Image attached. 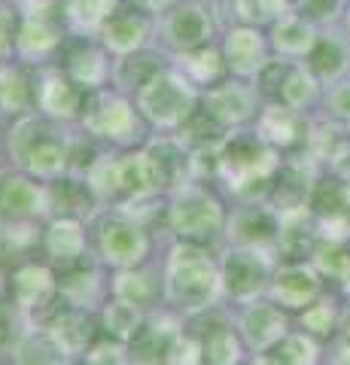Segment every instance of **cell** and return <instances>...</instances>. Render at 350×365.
<instances>
[{
	"label": "cell",
	"mask_w": 350,
	"mask_h": 365,
	"mask_svg": "<svg viewBox=\"0 0 350 365\" xmlns=\"http://www.w3.org/2000/svg\"><path fill=\"white\" fill-rule=\"evenodd\" d=\"M13 49V16L0 9V58H6Z\"/></svg>",
	"instance_id": "obj_44"
},
{
	"label": "cell",
	"mask_w": 350,
	"mask_h": 365,
	"mask_svg": "<svg viewBox=\"0 0 350 365\" xmlns=\"http://www.w3.org/2000/svg\"><path fill=\"white\" fill-rule=\"evenodd\" d=\"M146 235L140 232V225H134L131 220H107L101 225V250L113 265H134L146 256Z\"/></svg>",
	"instance_id": "obj_6"
},
{
	"label": "cell",
	"mask_w": 350,
	"mask_h": 365,
	"mask_svg": "<svg viewBox=\"0 0 350 365\" xmlns=\"http://www.w3.org/2000/svg\"><path fill=\"white\" fill-rule=\"evenodd\" d=\"M31 101V86L19 71L0 73V104L6 110H25Z\"/></svg>",
	"instance_id": "obj_33"
},
{
	"label": "cell",
	"mask_w": 350,
	"mask_h": 365,
	"mask_svg": "<svg viewBox=\"0 0 350 365\" xmlns=\"http://www.w3.org/2000/svg\"><path fill=\"white\" fill-rule=\"evenodd\" d=\"M222 222L220 204L213 201L207 192L189 189L186 195H180V201L171 207V225L177 228L180 237H186L189 244H201L210 235H217V228Z\"/></svg>",
	"instance_id": "obj_3"
},
{
	"label": "cell",
	"mask_w": 350,
	"mask_h": 365,
	"mask_svg": "<svg viewBox=\"0 0 350 365\" xmlns=\"http://www.w3.org/2000/svg\"><path fill=\"white\" fill-rule=\"evenodd\" d=\"M311 210L323 220H347L350 216V180L329 177L311 189Z\"/></svg>",
	"instance_id": "obj_11"
},
{
	"label": "cell",
	"mask_w": 350,
	"mask_h": 365,
	"mask_svg": "<svg viewBox=\"0 0 350 365\" xmlns=\"http://www.w3.org/2000/svg\"><path fill=\"white\" fill-rule=\"evenodd\" d=\"M201 362L205 365H235L238 362V341L232 338V332H210V338L201 347Z\"/></svg>",
	"instance_id": "obj_31"
},
{
	"label": "cell",
	"mask_w": 350,
	"mask_h": 365,
	"mask_svg": "<svg viewBox=\"0 0 350 365\" xmlns=\"http://www.w3.org/2000/svg\"><path fill=\"white\" fill-rule=\"evenodd\" d=\"M344 341H347V347H350V314L344 317Z\"/></svg>",
	"instance_id": "obj_48"
},
{
	"label": "cell",
	"mask_w": 350,
	"mask_h": 365,
	"mask_svg": "<svg viewBox=\"0 0 350 365\" xmlns=\"http://www.w3.org/2000/svg\"><path fill=\"white\" fill-rule=\"evenodd\" d=\"M195 107V98L186 83H180L171 73H155L150 83L140 88V110L159 125L186 122Z\"/></svg>",
	"instance_id": "obj_2"
},
{
	"label": "cell",
	"mask_w": 350,
	"mask_h": 365,
	"mask_svg": "<svg viewBox=\"0 0 350 365\" xmlns=\"http://www.w3.org/2000/svg\"><path fill=\"white\" fill-rule=\"evenodd\" d=\"M4 341H6V323L0 319V344H4Z\"/></svg>",
	"instance_id": "obj_50"
},
{
	"label": "cell",
	"mask_w": 350,
	"mask_h": 365,
	"mask_svg": "<svg viewBox=\"0 0 350 365\" xmlns=\"http://www.w3.org/2000/svg\"><path fill=\"white\" fill-rule=\"evenodd\" d=\"M241 244L247 247H256V244H271L274 237L280 235V225L274 220V213H268L265 207H247L235 216L232 222V232Z\"/></svg>",
	"instance_id": "obj_13"
},
{
	"label": "cell",
	"mask_w": 350,
	"mask_h": 365,
	"mask_svg": "<svg viewBox=\"0 0 350 365\" xmlns=\"http://www.w3.org/2000/svg\"><path fill=\"white\" fill-rule=\"evenodd\" d=\"M143 4H150V6H165V4H171V0H143Z\"/></svg>",
	"instance_id": "obj_49"
},
{
	"label": "cell",
	"mask_w": 350,
	"mask_h": 365,
	"mask_svg": "<svg viewBox=\"0 0 350 365\" xmlns=\"http://www.w3.org/2000/svg\"><path fill=\"white\" fill-rule=\"evenodd\" d=\"M280 6H289V4H304V0H277Z\"/></svg>",
	"instance_id": "obj_51"
},
{
	"label": "cell",
	"mask_w": 350,
	"mask_h": 365,
	"mask_svg": "<svg viewBox=\"0 0 350 365\" xmlns=\"http://www.w3.org/2000/svg\"><path fill=\"white\" fill-rule=\"evenodd\" d=\"M302 323H304V329H311V332H317V335H329L332 332V323H335L332 304H326V302L311 304L308 311H304Z\"/></svg>",
	"instance_id": "obj_40"
},
{
	"label": "cell",
	"mask_w": 350,
	"mask_h": 365,
	"mask_svg": "<svg viewBox=\"0 0 350 365\" xmlns=\"http://www.w3.org/2000/svg\"><path fill=\"white\" fill-rule=\"evenodd\" d=\"M220 58H217V52H210V49H201V52H195L192 55V61H189V67L195 71V76L198 79H213L220 73V64H217Z\"/></svg>",
	"instance_id": "obj_41"
},
{
	"label": "cell",
	"mask_w": 350,
	"mask_h": 365,
	"mask_svg": "<svg viewBox=\"0 0 350 365\" xmlns=\"http://www.w3.org/2000/svg\"><path fill=\"white\" fill-rule=\"evenodd\" d=\"M119 186L131 192V195H143L146 189H153V177H150V165L146 155H128L119 162Z\"/></svg>",
	"instance_id": "obj_30"
},
{
	"label": "cell",
	"mask_w": 350,
	"mask_h": 365,
	"mask_svg": "<svg viewBox=\"0 0 350 365\" xmlns=\"http://www.w3.org/2000/svg\"><path fill=\"white\" fill-rule=\"evenodd\" d=\"M308 177H304V170L296 168V165H289L284 168L277 174V182L271 186V195H274V204H277V210H299L304 198H308Z\"/></svg>",
	"instance_id": "obj_17"
},
{
	"label": "cell",
	"mask_w": 350,
	"mask_h": 365,
	"mask_svg": "<svg viewBox=\"0 0 350 365\" xmlns=\"http://www.w3.org/2000/svg\"><path fill=\"white\" fill-rule=\"evenodd\" d=\"M274 43H277V49L302 55V52H311V46L317 40H314V31L302 19H280L274 28Z\"/></svg>",
	"instance_id": "obj_26"
},
{
	"label": "cell",
	"mask_w": 350,
	"mask_h": 365,
	"mask_svg": "<svg viewBox=\"0 0 350 365\" xmlns=\"http://www.w3.org/2000/svg\"><path fill=\"white\" fill-rule=\"evenodd\" d=\"M244 332L256 347L274 344V341H280L287 332L284 314H280L274 304H253L250 311L244 314Z\"/></svg>",
	"instance_id": "obj_14"
},
{
	"label": "cell",
	"mask_w": 350,
	"mask_h": 365,
	"mask_svg": "<svg viewBox=\"0 0 350 365\" xmlns=\"http://www.w3.org/2000/svg\"><path fill=\"white\" fill-rule=\"evenodd\" d=\"M46 250L55 259L71 262L83 253V232L73 220H58L46 235Z\"/></svg>",
	"instance_id": "obj_22"
},
{
	"label": "cell",
	"mask_w": 350,
	"mask_h": 365,
	"mask_svg": "<svg viewBox=\"0 0 350 365\" xmlns=\"http://www.w3.org/2000/svg\"><path fill=\"white\" fill-rule=\"evenodd\" d=\"M131 110L122 101H104L92 116H88V128L107 137H122L125 131H131Z\"/></svg>",
	"instance_id": "obj_20"
},
{
	"label": "cell",
	"mask_w": 350,
	"mask_h": 365,
	"mask_svg": "<svg viewBox=\"0 0 350 365\" xmlns=\"http://www.w3.org/2000/svg\"><path fill=\"white\" fill-rule=\"evenodd\" d=\"M140 326V314H138V304H131L125 299L113 302L104 307V329L113 338H131Z\"/></svg>",
	"instance_id": "obj_27"
},
{
	"label": "cell",
	"mask_w": 350,
	"mask_h": 365,
	"mask_svg": "<svg viewBox=\"0 0 350 365\" xmlns=\"http://www.w3.org/2000/svg\"><path fill=\"white\" fill-rule=\"evenodd\" d=\"M71 71H73V76L80 79V83L95 86L98 79L104 76V61H101V55H98L95 49H83L80 55H73Z\"/></svg>",
	"instance_id": "obj_36"
},
{
	"label": "cell",
	"mask_w": 350,
	"mask_h": 365,
	"mask_svg": "<svg viewBox=\"0 0 350 365\" xmlns=\"http://www.w3.org/2000/svg\"><path fill=\"white\" fill-rule=\"evenodd\" d=\"M55 43V34L43 25V21H28L25 28L19 34V46L25 52H34V49H46V46Z\"/></svg>",
	"instance_id": "obj_39"
},
{
	"label": "cell",
	"mask_w": 350,
	"mask_h": 365,
	"mask_svg": "<svg viewBox=\"0 0 350 365\" xmlns=\"http://www.w3.org/2000/svg\"><path fill=\"white\" fill-rule=\"evenodd\" d=\"M125 356H122V347L119 344H98L88 356V365H122Z\"/></svg>",
	"instance_id": "obj_43"
},
{
	"label": "cell",
	"mask_w": 350,
	"mask_h": 365,
	"mask_svg": "<svg viewBox=\"0 0 350 365\" xmlns=\"http://www.w3.org/2000/svg\"><path fill=\"white\" fill-rule=\"evenodd\" d=\"M314 98V79L304 71H289L284 86V101L289 107H304Z\"/></svg>",
	"instance_id": "obj_37"
},
{
	"label": "cell",
	"mask_w": 350,
	"mask_h": 365,
	"mask_svg": "<svg viewBox=\"0 0 350 365\" xmlns=\"http://www.w3.org/2000/svg\"><path fill=\"white\" fill-rule=\"evenodd\" d=\"M146 34V21L138 16H113L110 25L104 28V37L116 52H131L134 46H140Z\"/></svg>",
	"instance_id": "obj_25"
},
{
	"label": "cell",
	"mask_w": 350,
	"mask_h": 365,
	"mask_svg": "<svg viewBox=\"0 0 350 365\" xmlns=\"http://www.w3.org/2000/svg\"><path fill=\"white\" fill-rule=\"evenodd\" d=\"M21 165H28L34 174H43V177H52V174H58V170L67 165V153H64V146L61 143H55L52 137L43 134L37 146L25 155V162Z\"/></svg>",
	"instance_id": "obj_24"
},
{
	"label": "cell",
	"mask_w": 350,
	"mask_h": 365,
	"mask_svg": "<svg viewBox=\"0 0 350 365\" xmlns=\"http://www.w3.org/2000/svg\"><path fill=\"white\" fill-rule=\"evenodd\" d=\"M207 113L220 122H241L253 113V95L244 86H222L207 95Z\"/></svg>",
	"instance_id": "obj_15"
},
{
	"label": "cell",
	"mask_w": 350,
	"mask_h": 365,
	"mask_svg": "<svg viewBox=\"0 0 350 365\" xmlns=\"http://www.w3.org/2000/svg\"><path fill=\"white\" fill-rule=\"evenodd\" d=\"M92 319H88L86 311H61L58 317L52 319V329H49V338L55 344L61 347V353L67 356H73V353H80L88 341H92Z\"/></svg>",
	"instance_id": "obj_10"
},
{
	"label": "cell",
	"mask_w": 350,
	"mask_h": 365,
	"mask_svg": "<svg viewBox=\"0 0 350 365\" xmlns=\"http://www.w3.org/2000/svg\"><path fill=\"white\" fill-rule=\"evenodd\" d=\"M347 55L338 40H317L311 46V71L320 76H335L344 67Z\"/></svg>",
	"instance_id": "obj_29"
},
{
	"label": "cell",
	"mask_w": 350,
	"mask_h": 365,
	"mask_svg": "<svg viewBox=\"0 0 350 365\" xmlns=\"http://www.w3.org/2000/svg\"><path fill=\"white\" fill-rule=\"evenodd\" d=\"M277 237H280L284 253L292 256V259H302L304 253H311V250H314V232L299 220V216H292V220L280 228Z\"/></svg>",
	"instance_id": "obj_32"
},
{
	"label": "cell",
	"mask_w": 350,
	"mask_h": 365,
	"mask_svg": "<svg viewBox=\"0 0 350 365\" xmlns=\"http://www.w3.org/2000/svg\"><path fill=\"white\" fill-rule=\"evenodd\" d=\"M277 6H280L277 0H238L241 16H244V19H250V21H262V19H268Z\"/></svg>",
	"instance_id": "obj_42"
},
{
	"label": "cell",
	"mask_w": 350,
	"mask_h": 365,
	"mask_svg": "<svg viewBox=\"0 0 350 365\" xmlns=\"http://www.w3.org/2000/svg\"><path fill=\"white\" fill-rule=\"evenodd\" d=\"M146 155V165H150V177H153V189H159V186H177L180 177L186 174V165H189V158L186 153L180 150L177 143H155L150 153H143Z\"/></svg>",
	"instance_id": "obj_12"
},
{
	"label": "cell",
	"mask_w": 350,
	"mask_h": 365,
	"mask_svg": "<svg viewBox=\"0 0 350 365\" xmlns=\"http://www.w3.org/2000/svg\"><path fill=\"white\" fill-rule=\"evenodd\" d=\"M16 365H61V347L52 338L31 335L19 344Z\"/></svg>",
	"instance_id": "obj_28"
},
{
	"label": "cell",
	"mask_w": 350,
	"mask_h": 365,
	"mask_svg": "<svg viewBox=\"0 0 350 365\" xmlns=\"http://www.w3.org/2000/svg\"><path fill=\"white\" fill-rule=\"evenodd\" d=\"M13 295L19 307H37L40 302H46L52 295V277L49 271H43L37 265H25L13 274Z\"/></svg>",
	"instance_id": "obj_16"
},
{
	"label": "cell",
	"mask_w": 350,
	"mask_h": 365,
	"mask_svg": "<svg viewBox=\"0 0 350 365\" xmlns=\"http://www.w3.org/2000/svg\"><path fill=\"white\" fill-rule=\"evenodd\" d=\"M180 335L165 323H146L138 326V332L131 335V356L140 365H159L171 359V347Z\"/></svg>",
	"instance_id": "obj_7"
},
{
	"label": "cell",
	"mask_w": 350,
	"mask_h": 365,
	"mask_svg": "<svg viewBox=\"0 0 350 365\" xmlns=\"http://www.w3.org/2000/svg\"><path fill=\"white\" fill-rule=\"evenodd\" d=\"M253 365H287V362H284V359H280L277 353H274V356H259Z\"/></svg>",
	"instance_id": "obj_47"
},
{
	"label": "cell",
	"mask_w": 350,
	"mask_h": 365,
	"mask_svg": "<svg viewBox=\"0 0 350 365\" xmlns=\"http://www.w3.org/2000/svg\"><path fill=\"white\" fill-rule=\"evenodd\" d=\"M329 104H332V110L338 113V116L350 119V86H338V88L332 91Z\"/></svg>",
	"instance_id": "obj_45"
},
{
	"label": "cell",
	"mask_w": 350,
	"mask_h": 365,
	"mask_svg": "<svg viewBox=\"0 0 350 365\" xmlns=\"http://www.w3.org/2000/svg\"><path fill=\"white\" fill-rule=\"evenodd\" d=\"M43 192L25 177H6L0 180V216L6 220H28L40 210Z\"/></svg>",
	"instance_id": "obj_8"
},
{
	"label": "cell",
	"mask_w": 350,
	"mask_h": 365,
	"mask_svg": "<svg viewBox=\"0 0 350 365\" xmlns=\"http://www.w3.org/2000/svg\"><path fill=\"white\" fill-rule=\"evenodd\" d=\"M304 6H308V9H314V16L326 19V16H332V13H335L338 0H304Z\"/></svg>",
	"instance_id": "obj_46"
},
{
	"label": "cell",
	"mask_w": 350,
	"mask_h": 365,
	"mask_svg": "<svg viewBox=\"0 0 350 365\" xmlns=\"http://www.w3.org/2000/svg\"><path fill=\"white\" fill-rule=\"evenodd\" d=\"M40 101L52 116H73L76 104H80V91H76L73 83H67L61 76H49L40 91Z\"/></svg>",
	"instance_id": "obj_23"
},
{
	"label": "cell",
	"mask_w": 350,
	"mask_h": 365,
	"mask_svg": "<svg viewBox=\"0 0 350 365\" xmlns=\"http://www.w3.org/2000/svg\"><path fill=\"white\" fill-rule=\"evenodd\" d=\"M220 168L229 170V177H235V186L241 189L244 182L265 177V170L271 168V153L265 150L256 134H235L222 146Z\"/></svg>",
	"instance_id": "obj_4"
},
{
	"label": "cell",
	"mask_w": 350,
	"mask_h": 365,
	"mask_svg": "<svg viewBox=\"0 0 350 365\" xmlns=\"http://www.w3.org/2000/svg\"><path fill=\"white\" fill-rule=\"evenodd\" d=\"M171 37L177 46H183V49L201 46L210 37V21L198 6H186L171 19Z\"/></svg>",
	"instance_id": "obj_18"
},
{
	"label": "cell",
	"mask_w": 350,
	"mask_h": 365,
	"mask_svg": "<svg viewBox=\"0 0 350 365\" xmlns=\"http://www.w3.org/2000/svg\"><path fill=\"white\" fill-rule=\"evenodd\" d=\"M317 289H320L317 274L304 265H287L274 277V295L287 307H304V302H311Z\"/></svg>",
	"instance_id": "obj_9"
},
{
	"label": "cell",
	"mask_w": 350,
	"mask_h": 365,
	"mask_svg": "<svg viewBox=\"0 0 350 365\" xmlns=\"http://www.w3.org/2000/svg\"><path fill=\"white\" fill-rule=\"evenodd\" d=\"M116 292H119V299H125L131 304H146L153 299V280L150 277H143V274H122V280L116 283Z\"/></svg>",
	"instance_id": "obj_35"
},
{
	"label": "cell",
	"mask_w": 350,
	"mask_h": 365,
	"mask_svg": "<svg viewBox=\"0 0 350 365\" xmlns=\"http://www.w3.org/2000/svg\"><path fill=\"white\" fill-rule=\"evenodd\" d=\"M67 365H88V362H67Z\"/></svg>",
	"instance_id": "obj_52"
},
{
	"label": "cell",
	"mask_w": 350,
	"mask_h": 365,
	"mask_svg": "<svg viewBox=\"0 0 350 365\" xmlns=\"http://www.w3.org/2000/svg\"><path fill=\"white\" fill-rule=\"evenodd\" d=\"M116 6V0H73L71 13L76 21H86V25H95V21L107 19L110 9Z\"/></svg>",
	"instance_id": "obj_38"
},
{
	"label": "cell",
	"mask_w": 350,
	"mask_h": 365,
	"mask_svg": "<svg viewBox=\"0 0 350 365\" xmlns=\"http://www.w3.org/2000/svg\"><path fill=\"white\" fill-rule=\"evenodd\" d=\"M265 280H268V268L256 253H250V250H235V253H229V259H225V265H222V283L232 299L250 302L253 295L265 287Z\"/></svg>",
	"instance_id": "obj_5"
},
{
	"label": "cell",
	"mask_w": 350,
	"mask_h": 365,
	"mask_svg": "<svg viewBox=\"0 0 350 365\" xmlns=\"http://www.w3.org/2000/svg\"><path fill=\"white\" fill-rule=\"evenodd\" d=\"M217 289V274L207 253L198 244H183L174 250L171 271H168V295L183 307H205Z\"/></svg>",
	"instance_id": "obj_1"
},
{
	"label": "cell",
	"mask_w": 350,
	"mask_h": 365,
	"mask_svg": "<svg viewBox=\"0 0 350 365\" xmlns=\"http://www.w3.org/2000/svg\"><path fill=\"white\" fill-rule=\"evenodd\" d=\"M225 52H229V64L241 73L262 67V40L253 31H235L229 43H225Z\"/></svg>",
	"instance_id": "obj_19"
},
{
	"label": "cell",
	"mask_w": 350,
	"mask_h": 365,
	"mask_svg": "<svg viewBox=\"0 0 350 365\" xmlns=\"http://www.w3.org/2000/svg\"><path fill=\"white\" fill-rule=\"evenodd\" d=\"M277 356L284 359L287 365H314V359H317V350H314V344L304 335H289V338L280 341Z\"/></svg>",
	"instance_id": "obj_34"
},
{
	"label": "cell",
	"mask_w": 350,
	"mask_h": 365,
	"mask_svg": "<svg viewBox=\"0 0 350 365\" xmlns=\"http://www.w3.org/2000/svg\"><path fill=\"white\" fill-rule=\"evenodd\" d=\"M262 131H265V137H271V140L280 146H296L308 137L296 110H271L262 122Z\"/></svg>",
	"instance_id": "obj_21"
}]
</instances>
